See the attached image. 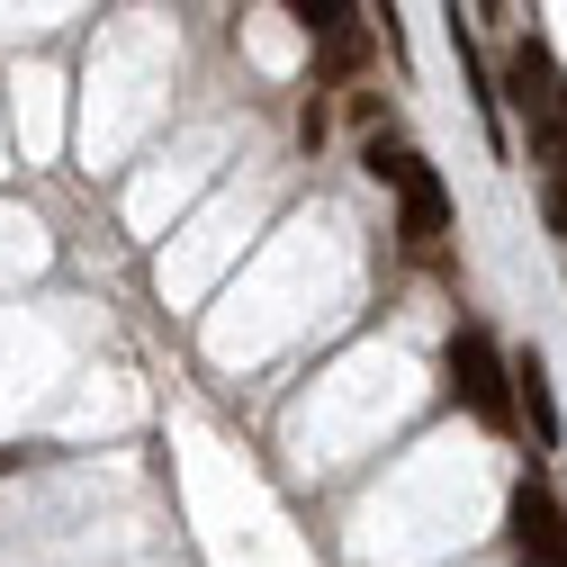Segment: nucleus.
I'll return each mask as SVG.
<instances>
[{"mask_svg":"<svg viewBox=\"0 0 567 567\" xmlns=\"http://www.w3.org/2000/svg\"><path fill=\"white\" fill-rule=\"evenodd\" d=\"M558 505H567V486H558Z\"/></svg>","mask_w":567,"mask_h":567,"instance_id":"nucleus-9","label":"nucleus"},{"mask_svg":"<svg viewBox=\"0 0 567 567\" xmlns=\"http://www.w3.org/2000/svg\"><path fill=\"white\" fill-rule=\"evenodd\" d=\"M388 189H396V235H405V244H442V235H451V189H442V172L423 163L414 145H405V163H396Z\"/></svg>","mask_w":567,"mask_h":567,"instance_id":"nucleus-4","label":"nucleus"},{"mask_svg":"<svg viewBox=\"0 0 567 567\" xmlns=\"http://www.w3.org/2000/svg\"><path fill=\"white\" fill-rule=\"evenodd\" d=\"M279 10H289L307 37H324V28H342V19H351V0H279Z\"/></svg>","mask_w":567,"mask_h":567,"instance_id":"nucleus-8","label":"nucleus"},{"mask_svg":"<svg viewBox=\"0 0 567 567\" xmlns=\"http://www.w3.org/2000/svg\"><path fill=\"white\" fill-rule=\"evenodd\" d=\"M505 100H514V117H523V135H532V154H549L558 135H567V73H558V54H549L540 37H523V45L505 54Z\"/></svg>","mask_w":567,"mask_h":567,"instance_id":"nucleus-2","label":"nucleus"},{"mask_svg":"<svg viewBox=\"0 0 567 567\" xmlns=\"http://www.w3.org/2000/svg\"><path fill=\"white\" fill-rule=\"evenodd\" d=\"M540 217H549V235H567V135L549 145V181H540Z\"/></svg>","mask_w":567,"mask_h":567,"instance_id":"nucleus-7","label":"nucleus"},{"mask_svg":"<svg viewBox=\"0 0 567 567\" xmlns=\"http://www.w3.org/2000/svg\"><path fill=\"white\" fill-rule=\"evenodd\" d=\"M505 540H514L523 567H567V505H558V486L514 477V495H505Z\"/></svg>","mask_w":567,"mask_h":567,"instance_id":"nucleus-3","label":"nucleus"},{"mask_svg":"<svg viewBox=\"0 0 567 567\" xmlns=\"http://www.w3.org/2000/svg\"><path fill=\"white\" fill-rule=\"evenodd\" d=\"M442 388H451V405H468L486 433H514V370H505V351H495V333L486 324H460L451 333V361H442Z\"/></svg>","mask_w":567,"mask_h":567,"instance_id":"nucleus-1","label":"nucleus"},{"mask_svg":"<svg viewBox=\"0 0 567 567\" xmlns=\"http://www.w3.org/2000/svg\"><path fill=\"white\" fill-rule=\"evenodd\" d=\"M505 370H514V414H532V451H558L567 442V414H558L549 361H540V351H505Z\"/></svg>","mask_w":567,"mask_h":567,"instance_id":"nucleus-5","label":"nucleus"},{"mask_svg":"<svg viewBox=\"0 0 567 567\" xmlns=\"http://www.w3.org/2000/svg\"><path fill=\"white\" fill-rule=\"evenodd\" d=\"M379 63V28L370 19H342V28H324L316 37V63H307V91H333V82H361Z\"/></svg>","mask_w":567,"mask_h":567,"instance_id":"nucleus-6","label":"nucleus"}]
</instances>
